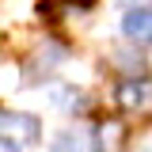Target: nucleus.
<instances>
[{"label": "nucleus", "instance_id": "1", "mask_svg": "<svg viewBox=\"0 0 152 152\" xmlns=\"http://www.w3.org/2000/svg\"><path fill=\"white\" fill-rule=\"evenodd\" d=\"M0 126H4V137H8V148H12V141L15 145H34L38 137H42L38 118L34 114H23V110H4Z\"/></svg>", "mask_w": 152, "mask_h": 152}, {"label": "nucleus", "instance_id": "2", "mask_svg": "<svg viewBox=\"0 0 152 152\" xmlns=\"http://www.w3.org/2000/svg\"><path fill=\"white\" fill-rule=\"evenodd\" d=\"M122 31L133 38V42H152V8L148 4H137L122 15Z\"/></svg>", "mask_w": 152, "mask_h": 152}, {"label": "nucleus", "instance_id": "3", "mask_svg": "<svg viewBox=\"0 0 152 152\" xmlns=\"http://www.w3.org/2000/svg\"><path fill=\"white\" fill-rule=\"evenodd\" d=\"M118 103L126 107V110H145V107H152V84L148 80H126L122 88H118Z\"/></svg>", "mask_w": 152, "mask_h": 152}]
</instances>
